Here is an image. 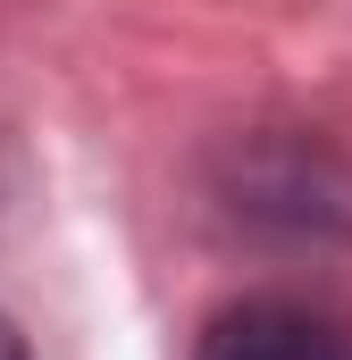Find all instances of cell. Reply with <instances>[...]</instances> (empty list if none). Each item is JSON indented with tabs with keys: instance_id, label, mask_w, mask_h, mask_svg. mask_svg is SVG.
Masks as SVG:
<instances>
[{
	"instance_id": "obj_1",
	"label": "cell",
	"mask_w": 352,
	"mask_h": 360,
	"mask_svg": "<svg viewBox=\"0 0 352 360\" xmlns=\"http://www.w3.org/2000/svg\"><path fill=\"white\" fill-rule=\"evenodd\" d=\"M193 360H352V319L319 293H235L201 319Z\"/></svg>"
},
{
	"instance_id": "obj_2",
	"label": "cell",
	"mask_w": 352,
	"mask_h": 360,
	"mask_svg": "<svg viewBox=\"0 0 352 360\" xmlns=\"http://www.w3.org/2000/svg\"><path fill=\"white\" fill-rule=\"evenodd\" d=\"M0 360H25V344H17V327L0 319Z\"/></svg>"
}]
</instances>
